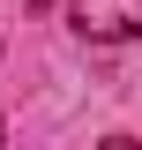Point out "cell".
Segmentation results:
<instances>
[{
    "instance_id": "1",
    "label": "cell",
    "mask_w": 142,
    "mask_h": 150,
    "mask_svg": "<svg viewBox=\"0 0 142 150\" xmlns=\"http://www.w3.org/2000/svg\"><path fill=\"white\" fill-rule=\"evenodd\" d=\"M75 30L97 45H127L142 38V0H75Z\"/></svg>"
},
{
    "instance_id": "2",
    "label": "cell",
    "mask_w": 142,
    "mask_h": 150,
    "mask_svg": "<svg viewBox=\"0 0 142 150\" xmlns=\"http://www.w3.org/2000/svg\"><path fill=\"white\" fill-rule=\"evenodd\" d=\"M97 150H142V143H135V135H105Z\"/></svg>"
},
{
    "instance_id": "3",
    "label": "cell",
    "mask_w": 142,
    "mask_h": 150,
    "mask_svg": "<svg viewBox=\"0 0 142 150\" xmlns=\"http://www.w3.org/2000/svg\"><path fill=\"white\" fill-rule=\"evenodd\" d=\"M30 8H45V0H30Z\"/></svg>"
}]
</instances>
